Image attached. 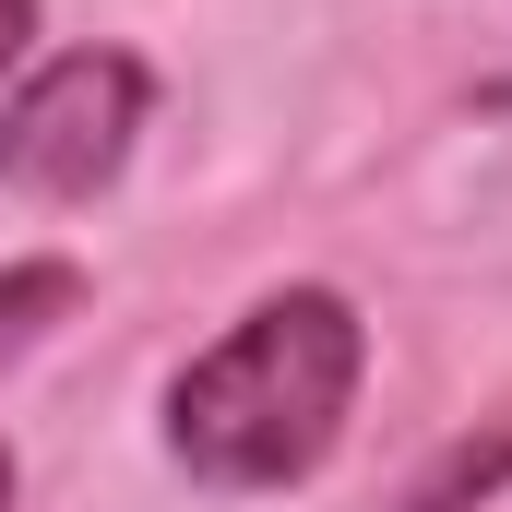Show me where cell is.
Here are the masks:
<instances>
[{
	"mask_svg": "<svg viewBox=\"0 0 512 512\" xmlns=\"http://www.w3.org/2000/svg\"><path fill=\"white\" fill-rule=\"evenodd\" d=\"M358 370L370 322L334 286H274L167 382V465L203 489H298L334 465Z\"/></svg>",
	"mask_w": 512,
	"mask_h": 512,
	"instance_id": "6da1fadb",
	"label": "cell"
},
{
	"mask_svg": "<svg viewBox=\"0 0 512 512\" xmlns=\"http://www.w3.org/2000/svg\"><path fill=\"white\" fill-rule=\"evenodd\" d=\"M143 108H155V84H143L131 48H60V60H36L12 84V108H0V191H24V203H96L131 167Z\"/></svg>",
	"mask_w": 512,
	"mask_h": 512,
	"instance_id": "7a4b0ae2",
	"label": "cell"
},
{
	"mask_svg": "<svg viewBox=\"0 0 512 512\" xmlns=\"http://www.w3.org/2000/svg\"><path fill=\"white\" fill-rule=\"evenodd\" d=\"M512 489V417H489V429H465L417 489H405V512H477V501H501Z\"/></svg>",
	"mask_w": 512,
	"mask_h": 512,
	"instance_id": "3957f363",
	"label": "cell"
},
{
	"mask_svg": "<svg viewBox=\"0 0 512 512\" xmlns=\"http://www.w3.org/2000/svg\"><path fill=\"white\" fill-rule=\"evenodd\" d=\"M72 298H84V274H72V262H12V274H0V358H24Z\"/></svg>",
	"mask_w": 512,
	"mask_h": 512,
	"instance_id": "277c9868",
	"label": "cell"
},
{
	"mask_svg": "<svg viewBox=\"0 0 512 512\" xmlns=\"http://www.w3.org/2000/svg\"><path fill=\"white\" fill-rule=\"evenodd\" d=\"M24 48H36V0H0V72H12Z\"/></svg>",
	"mask_w": 512,
	"mask_h": 512,
	"instance_id": "5b68a950",
	"label": "cell"
},
{
	"mask_svg": "<svg viewBox=\"0 0 512 512\" xmlns=\"http://www.w3.org/2000/svg\"><path fill=\"white\" fill-rule=\"evenodd\" d=\"M0 512H12V441H0Z\"/></svg>",
	"mask_w": 512,
	"mask_h": 512,
	"instance_id": "8992f818",
	"label": "cell"
}]
</instances>
